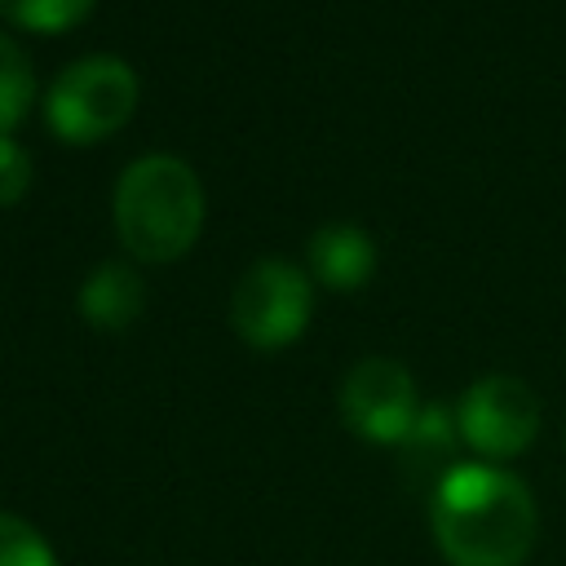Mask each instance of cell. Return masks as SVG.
<instances>
[{
    "mask_svg": "<svg viewBox=\"0 0 566 566\" xmlns=\"http://www.w3.org/2000/svg\"><path fill=\"white\" fill-rule=\"evenodd\" d=\"M97 0H0V18L13 22L18 31H35V35H57L80 27L93 13Z\"/></svg>",
    "mask_w": 566,
    "mask_h": 566,
    "instance_id": "cell-10",
    "label": "cell"
},
{
    "mask_svg": "<svg viewBox=\"0 0 566 566\" xmlns=\"http://www.w3.org/2000/svg\"><path fill=\"white\" fill-rule=\"evenodd\" d=\"M115 234L133 261L168 265L186 256L203 230V186L177 155L133 159L111 195Z\"/></svg>",
    "mask_w": 566,
    "mask_h": 566,
    "instance_id": "cell-2",
    "label": "cell"
},
{
    "mask_svg": "<svg viewBox=\"0 0 566 566\" xmlns=\"http://www.w3.org/2000/svg\"><path fill=\"white\" fill-rule=\"evenodd\" d=\"M75 310L88 327L97 332H124L142 318L146 310V283L133 265L124 261H102L84 283H80V296H75Z\"/></svg>",
    "mask_w": 566,
    "mask_h": 566,
    "instance_id": "cell-8",
    "label": "cell"
},
{
    "mask_svg": "<svg viewBox=\"0 0 566 566\" xmlns=\"http://www.w3.org/2000/svg\"><path fill=\"white\" fill-rule=\"evenodd\" d=\"M455 429H460V442L486 464L513 460L539 433V398L526 380L491 371L473 380L455 402Z\"/></svg>",
    "mask_w": 566,
    "mask_h": 566,
    "instance_id": "cell-5",
    "label": "cell"
},
{
    "mask_svg": "<svg viewBox=\"0 0 566 566\" xmlns=\"http://www.w3.org/2000/svg\"><path fill=\"white\" fill-rule=\"evenodd\" d=\"M35 102V71L31 57L18 49V40H9L0 31V133H9L13 124L27 119Z\"/></svg>",
    "mask_w": 566,
    "mask_h": 566,
    "instance_id": "cell-9",
    "label": "cell"
},
{
    "mask_svg": "<svg viewBox=\"0 0 566 566\" xmlns=\"http://www.w3.org/2000/svg\"><path fill=\"white\" fill-rule=\"evenodd\" d=\"M336 407L340 420L349 424V433H358L363 442L376 447H402L420 420V398H416V380L402 363L394 358H358L340 389H336Z\"/></svg>",
    "mask_w": 566,
    "mask_h": 566,
    "instance_id": "cell-6",
    "label": "cell"
},
{
    "mask_svg": "<svg viewBox=\"0 0 566 566\" xmlns=\"http://www.w3.org/2000/svg\"><path fill=\"white\" fill-rule=\"evenodd\" d=\"M137 111V75L124 57H75L44 93V128L66 146H93L119 133Z\"/></svg>",
    "mask_w": 566,
    "mask_h": 566,
    "instance_id": "cell-3",
    "label": "cell"
},
{
    "mask_svg": "<svg viewBox=\"0 0 566 566\" xmlns=\"http://www.w3.org/2000/svg\"><path fill=\"white\" fill-rule=\"evenodd\" d=\"M433 544L451 566H522L539 535L535 495L500 464L442 469L429 495Z\"/></svg>",
    "mask_w": 566,
    "mask_h": 566,
    "instance_id": "cell-1",
    "label": "cell"
},
{
    "mask_svg": "<svg viewBox=\"0 0 566 566\" xmlns=\"http://www.w3.org/2000/svg\"><path fill=\"white\" fill-rule=\"evenodd\" d=\"M305 261H310V274L332 287V292H354L371 279L376 270V243L349 226V221H327L310 234V248H305Z\"/></svg>",
    "mask_w": 566,
    "mask_h": 566,
    "instance_id": "cell-7",
    "label": "cell"
},
{
    "mask_svg": "<svg viewBox=\"0 0 566 566\" xmlns=\"http://www.w3.org/2000/svg\"><path fill=\"white\" fill-rule=\"evenodd\" d=\"M0 566H57V553L27 517L0 509Z\"/></svg>",
    "mask_w": 566,
    "mask_h": 566,
    "instance_id": "cell-11",
    "label": "cell"
},
{
    "mask_svg": "<svg viewBox=\"0 0 566 566\" xmlns=\"http://www.w3.org/2000/svg\"><path fill=\"white\" fill-rule=\"evenodd\" d=\"M310 314H314L310 274L279 256L252 261L230 292V327L248 349H261V354H274L301 340V332L310 327Z\"/></svg>",
    "mask_w": 566,
    "mask_h": 566,
    "instance_id": "cell-4",
    "label": "cell"
},
{
    "mask_svg": "<svg viewBox=\"0 0 566 566\" xmlns=\"http://www.w3.org/2000/svg\"><path fill=\"white\" fill-rule=\"evenodd\" d=\"M31 155L9 133H0V208H13L31 190Z\"/></svg>",
    "mask_w": 566,
    "mask_h": 566,
    "instance_id": "cell-12",
    "label": "cell"
}]
</instances>
